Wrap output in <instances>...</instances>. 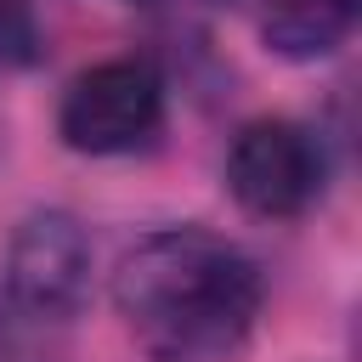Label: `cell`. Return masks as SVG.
Instances as JSON below:
<instances>
[{"instance_id": "obj_1", "label": "cell", "mask_w": 362, "mask_h": 362, "mask_svg": "<svg viewBox=\"0 0 362 362\" xmlns=\"http://www.w3.org/2000/svg\"><path fill=\"white\" fill-rule=\"evenodd\" d=\"M113 305L153 362H226L255 334L266 277L209 226H158L119 255Z\"/></svg>"}, {"instance_id": "obj_2", "label": "cell", "mask_w": 362, "mask_h": 362, "mask_svg": "<svg viewBox=\"0 0 362 362\" xmlns=\"http://www.w3.org/2000/svg\"><path fill=\"white\" fill-rule=\"evenodd\" d=\"M158 124H164V74L147 57H107L85 68L57 107V136L90 158L147 147Z\"/></svg>"}, {"instance_id": "obj_3", "label": "cell", "mask_w": 362, "mask_h": 362, "mask_svg": "<svg viewBox=\"0 0 362 362\" xmlns=\"http://www.w3.org/2000/svg\"><path fill=\"white\" fill-rule=\"evenodd\" d=\"M328 158L300 119H249L226 147V192L260 221H294L317 204Z\"/></svg>"}, {"instance_id": "obj_4", "label": "cell", "mask_w": 362, "mask_h": 362, "mask_svg": "<svg viewBox=\"0 0 362 362\" xmlns=\"http://www.w3.org/2000/svg\"><path fill=\"white\" fill-rule=\"evenodd\" d=\"M96 249L68 209H34L6 249V294L34 322H68L90 300Z\"/></svg>"}, {"instance_id": "obj_5", "label": "cell", "mask_w": 362, "mask_h": 362, "mask_svg": "<svg viewBox=\"0 0 362 362\" xmlns=\"http://www.w3.org/2000/svg\"><path fill=\"white\" fill-rule=\"evenodd\" d=\"M356 28V0H260V40L288 62L334 57Z\"/></svg>"}, {"instance_id": "obj_6", "label": "cell", "mask_w": 362, "mask_h": 362, "mask_svg": "<svg viewBox=\"0 0 362 362\" xmlns=\"http://www.w3.org/2000/svg\"><path fill=\"white\" fill-rule=\"evenodd\" d=\"M40 57V23L28 0H0V68H28Z\"/></svg>"}]
</instances>
